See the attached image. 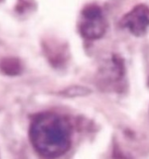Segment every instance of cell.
I'll use <instances>...</instances> for the list:
<instances>
[{"instance_id": "1", "label": "cell", "mask_w": 149, "mask_h": 159, "mask_svg": "<svg viewBox=\"0 0 149 159\" xmlns=\"http://www.w3.org/2000/svg\"><path fill=\"white\" fill-rule=\"evenodd\" d=\"M29 138L38 155L55 159L64 155L71 146L72 126L67 117L53 112H44L32 118Z\"/></svg>"}, {"instance_id": "2", "label": "cell", "mask_w": 149, "mask_h": 159, "mask_svg": "<svg viewBox=\"0 0 149 159\" xmlns=\"http://www.w3.org/2000/svg\"><path fill=\"white\" fill-rule=\"evenodd\" d=\"M77 29L86 40L94 41L102 38L107 30V20L102 7L96 4L85 6L78 18Z\"/></svg>"}, {"instance_id": "3", "label": "cell", "mask_w": 149, "mask_h": 159, "mask_svg": "<svg viewBox=\"0 0 149 159\" xmlns=\"http://www.w3.org/2000/svg\"><path fill=\"white\" fill-rule=\"evenodd\" d=\"M119 24L134 36H143L149 29V7L145 4L133 7L122 17Z\"/></svg>"}, {"instance_id": "4", "label": "cell", "mask_w": 149, "mask_h": 159, "mask_svg": "<svg viewBox=\"0 0 149 159\" xmlns=\"http://www.w3.org/2000/svg\"><path fill=\"white\" fill-rule=\"evenodd\" d=\"M124 76V61L118 55H112L105 60L98 69V81L105 87H114L120 84Z\"/></svg>"}, {"instance_id": "5", "label": "cell", "mask_w": 149, "mask_h": 159, "mask_svg": "<svg viewBox=\"0 0 149 159\" xmlns=\"http://www.w3.org/2000/svg\"><path fill=\"white\" fill-rule=\"evenodd\" d=\"M45 56L49 63L55 68H61L68 61L69 51L66 44H63L57 39L49 38L42 44Z\"/></svg>"}, {"instance_id": "6", "label": "cell", "mask_w": 149, "mask_h": 159, "mask_svg": "<svg viewBox=\"0 0 149 159\" xmlns=\"http://www.w3.org/2000/svg\"><path fill=\"white\" fill-rule=\"evenodd\" d=\"M0 68L2 72L7 75H16L21 72L22 65L20 60L16 58H6L0 63Z\"/></svg>"}, {"instance_id": "7", "label": "cell", "mask_w": 149, "mask_h": 159, "mask_svg": "<svg viewBox=\"0 0 149 159\" xmlns=\"http://www.w3.org/2000/svg\"><path fill=\"white\" fill-rule=\"evenodd\" d=\"M35 7V3L34 0H18L16 5V11L19 14H26L32 11Z\"/></svg>"}]
</instances>
